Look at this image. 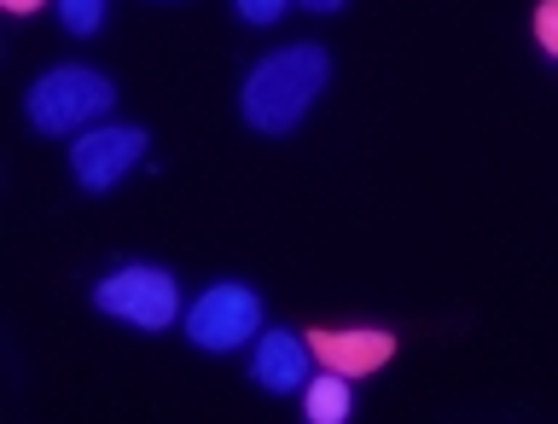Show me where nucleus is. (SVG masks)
<instances>
[{"label":"nucleus","instance_id":"nucleus-1","mask_svg":"<svg viewBox=\"0 0 558 424\" xmlns=\"http://www.w3.org/2000/svg\"><path fill=\"white\" fill-rule=\"evenodd\" d=\"M331 76V59H326V47H286V52H274V59H262L251 76H244V94H239V111L251 129L262 134H286L303 122V111L314 105V94L326 87Z\"/></svg>","mask_w":558,"mask_h":424},{"label":"nucleus","instance_id":"nucleus-2","mask_svg":"<svg viewBox=\"0 0 558 424\" xmlns=\"http://www.w3.org/2000/svg\"><path fill=\"white\" fill-rule=\"evenodd\" d=\"M111 105H117V87L105 82L99 70H82V64L47 70V76L29 87V122L41 134H76L94 117L111 111Z\"/></svg>","mask_w":558,"mask_h":424},{"label":"nucleus","instance_id":"nucleus-3","mask_svg":"<svg viewBox=\"0 0 558 424\" xmlns=\"http://www.w3.org/2000/svg\"><path fill=\"white\" fill-rule=\"evenodd\" d=\"M94 303L140 331H163L181 314V291H174V279L163 268H117L111 279L94 286Z\"/></svg>","mask_w":558,"mask_h":424},{"label":"nucleus","instance_id":"nucleus-4","mask_svg":"<svg viewBox=\"0 0 558 424\" xmlns=\"http://www.w3.org/2000/svg\"><path fill=\"white\" fill-rule=\"evenodd\" d=\"M262 331V296L239 279H221L209 286L198 303L186 308V338L198 349H239Z\"/></svg>","mask_w":558,"mask_h":424},{"label":"nucleus","instance_id":"nucleus-5","mask_svg":"<svg viewBox=\"0 0 558 424\" xmlns=\"http://www.w3.org/2000/svg\"><path fill=\"white\" fill-rule=\"evenodd\" d=\"M140 157H146V134L140 129H87L70 146V169H76V181L87 192H111Z\"/></svg>","mask_w":558,"mask_h":424},{"label":"nucleus","instance_id":"nucleus-6","mask_svg":"<svg viewBox=\"0 0 558 424\" xmlns=\"http://www.w3.org/2000/svg\"><path fill=\"white\" fill-rule=\"evenodd\" d=\"M308 349L320 355V366H331V373H343V378H366V373H378V366L396 355V331H378V326L314 331Z\"/></svg>","mask_w":558,"mask_h":424},{"label":"nucleus","instance_id":"nucleus-7","mask_svg":"<svg viewBox=\"0 0 558 424\" xmlns=\"http://www.w3.org/2000/svg\"><path fill=\"white\" fill-rule=\"evenodd\" d=\"M308 355H314V349L303 338H291V331H262L251 373H256L262 390L286 396V390H296V384H308Z\"/></svg>","mask_w":558,"mask_h":424},{"label":"nucleus","instance_id":"nucleus-8","mask_svg":"<svg viewBox=\"0 0 558 424\" xmlns=\"http://www.w3.org/2000/svg\"><path fill=\"white\" fill-rule=\"evenodd\" d=\"M308 419L314 424H343L349 419V378L343 373H331V366H326V378L308 384Z\"/></svg>","mask_w":558,"mask_h":424},{"label":"nucleus","instance_id":"nucleus-9","mask_svg":"<svg viewBox=\"0 0 558 424\" xmlns=\"http://www.w3.org/2000/svg\"><path fill=\"white\" fill-rule=\"evenodd\" d=\"M59 17L70 35H94L99 17H105V0H59Z\"/></svg>","mask_w":558,"mask_h":424},{"label":"nucleus","instance_id":"nucleus-10","mask_svg":"<svg viewBox=\"0 0 558 424\" xmlns=\"http://www.w3.org/2000/svg\"><path fill=\"white\" fill-rule=\"evenodd\" d=\"M535 41L558 59V0H541L535 7Z\"/></svg>","mask_w":558,"mask_h":424},{"label":"nucleus","instance_id":"nucleus-11","mask_svg":"<svg viewBox=\"0 0 558 424\" xmlns=\"http://www.w3.org/2000/svg\"><path fill=\"white\" fill-rule=\"evenodd\" d=\"M233 7L251 17V24H274V17L286 12V0H233Z\"/></svg>","mask_w":558,"mask_h":424},{"label":"nucleus","instance_id":"nucleus-12","mask_svg":"<svg viewBox=\"0 0 558 424\" xmlns=\"http://www.w3.org/2000/svg\"><path fill=\"white\" fill-rule=\"evenodd\" d=\"M303 7H308V12H338L343 0H303Z\"/></svg>","mask_w":558,"mask_h":424},{"label":"nucleus","instance_id":"nucleus-13","mask_svg":"<svg viewBox=\"0 0 558 424\" xmlns=\"http://www.w3.org/2000/svg\"><path fill=\"white\" fill-rule=\"evenodd\" d=\"M41 0H7V12H35Z\"/></svg>","mask_w":558,"mask_h":424}]
</instances>
